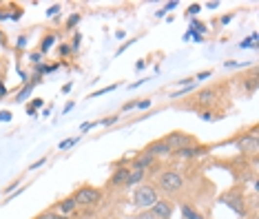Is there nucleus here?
I'll use <instances>...</instances> for the list:
<instances>
[{
	"label": "nucleus",
	"instance_id": "1",
	"mask_svg": "<svg viewBox=\"0 0 259 219\" xmlns=\"http://www.w3.org/2000/svg\"><path fill=\"white\" fill-rule=\"evenodd\" d=\"M153 186L158 193H164V195H168V197H178L184 193V177L179 171H173L171 168V171L159 173L158 181H155Z\"/></svg>",
	"mask_w": 259,
	"mask_h": 219
},
{
	"label": "nucleus",
	"instance_id": "2",
	"mask_svg": "<svg viewBox=\"0 0 259 219\" xmlns=\"http://www.w3.org/2000/svg\"><path fill=\"white\" fill-rule=\"evenodd\" d=\"M71 197L76 199L78 208H93V206H98L102 201L104 193L100 188H96V186H80Z\"/></svg>",
	"mask_w": 259,
	"mask_h": 219
},
{
	"label": "nucleus",
	"instance_id": "3",
	"mask_svg": "<svg viewBox=\"0 0 259 219\" xmlns=\"http://www.w3.org/2000/svg\"><path fill=\"white\" fill-rule=\"evenodd\" d=\"M237 151L244 155V158H253V164H257V153H259V138H257V126H253L250 133H241L235 139Z\"/></svg>",
	"mask_w": 259,
	"mask_h": 219
},
{
	"label": "nucleus",
	"instance_id": "4",
	"mask_svg": "<svg viewBox=\"0 0 259 219\" xmlns=\"http://www.w3.org/2000/svg\"><path fill=\"white\" fill-rule=\"evenodd\" d=\"M158 199H159V193L155 191L153 184H139V186H135V191H133V206H135V208H139V210L151 208V206H153Z\"/></svg>",
	"mask_w": 259,
	"mask_h": 219
},
{
	"label": "nucleus",
	"instance_id": "5",
	"mask_svg": "<svg viewBox=\"0 0 259 219\" xmlns=\"http://www.w3.org/2000/svg\"><path fill=\"white\" fill-rule=\"evenodd\" d=\"M162 139L168 144V148H171L173 153L182 151V148H188V146H195V144H197L195 135L184 133V131H173V133H168L166 138H162Z\"/></svg>",
	"mask_w": 259,
	"mask_h": 219
},
{
	"label": "nucleus",
	"instance_id": "6",
	"mask_svg": "<svg viewBox=\"0 0 259 219\" xmlns=\"http://www.w3.org/2000/svg\"><path fill=\"white\" fill-rule=\"evenodd\" d=\"M149 210L155 215V219H171L173 217V201L171 199H162V197H159V199L155 201Z\"/></svg>",
	"mask_w": 259,
	"mask_h": 219
},
{
	"label": "nucleus",
	"instance_id": "7",
	"mask_svg": "<svg viewBox=\"0 0 259 219\" xmlns=\"http://www.w3.org/2000/svg\"><path fill=\"white\" fill-rule=\"evenodd\" d=\"M195 100L191 102L193 109H204V106H211L215 102V89H201L199 93H195Z\"/></svg>",
	"mask_w": 259,
	"mask_h": 219
},
{
	"label": "nucleus",
	"instance_id": "8",
	"mask_svg": "<svg viewBox=\"0 0 259 219\" xmlns=\"http://www.w3.org/2000/svg\"><path fill=\"white\" fill-rule=\"evenodd\" d=\"M142 153H149V155H153V158H164V155H171V148H168V144L164 142V139H155V142L146 144V146L142 148Z\"/></svg>",
	"mask_w": 259,
	"mask_h": 219
},
{
	"label": "nucleus",
	"instance_id": "9",
	"mask_svg": "<svg viewBox=\"0 0 259 219\" xmlns=\"http://www.w3.org/2000/svg\"><path fill=\"white\" fill-rule=\"evenodd\" d=\"M208 151H211V146H201V144H195V146H188V148H182V151H175V153H171V155H175V158H182V159H193V158H197V155H206Z\"/></svg>",
	"mask_w": 259,
	"mask_h": 219
},
{
	"label": "nucleus",
	"instance_id": "10",
	"mask_svg": "<svg viewBox=\"0 0 259 219\" xmlns=\"http://www.w3.org/2000/svg\"><path fill=\"white\" fill-rule=\"evenodd\" d=\"M126 177H129V166H122V168H115L113 171V175L109 177V181H106V186L109 188H124V184H126Z\"/></svg>",
	"mask_w": 259,
	"mask_h": 219
},
{
	"label": "nucleus",
	"instance_id": "11",
	"mask_svg": "<svg viewBox=\"0 0 259 219\" xmlns=\"http://www.w3.org/2000/svg\"><path fill=\"white\" fill-rule=\"evenodd\" d=\"M158 166V158H153V155H149V153H139V155H135L133 164H131V168H142V171H146V168H155Z\"/></svg>",
	"mask_w": 259,
	"mask_h": 219
},
{
	"label": "nucleus",
	"instance_id": "12",
	"mask_svg": "<svg viewBox=\"0 0 259 219\" xmlns=\"http://www.w3.org/2000/svg\"><path fill=\"white\" fill-rule=\"evenodd\" d=\"M144 177H146V171H142V168H131L129 166V177H126L124 188H135V186L144 184Z\"/></svg>",
	"mask_w": 259,
	"mask_h": 219
},
{
	"label": "nucleus",
	"instance_id": "13",
	"mask_svg": "<svg viewBox=\"0 0 259 219\" xmlns=\"http://www.w3.org/2000/svg\"><path fill=\"white\" fill-rule=\"evenodd\" d=\"M56 210H60L64 217H69V215H73V213L78 210V204H76V199L69 195V197H62V199L58 201V204H56Z\"/></svg>",
	"mask_w": 259,
	"mask_h": 219
},
{
	"label": "nucleus",
	"instance_id": "14",
	"mask_svg": "<svg viewBox=\"0 0 259 219\" xmlns=\"http://www.w3.org/2000/svg\"><path fill=\"white\" fill-rule=\"evenodd\" d=\"M38 82H40V78H36V76H34V80H31V82H27V84L22 86V91H20V93H18V96L14 98V100L18 102V104H20V102H24V100H27L29 96H31V91H34V86L38 84Z\"/></svg>",
	"mask_w": 259,
	"mask_h": 219
},
{
	"label": "nucleus",
	"instance_id": "15",
	"mask_svg": "<svg viewBox=\"0 0 259 219\" xmlns=\"http://www.w3.org/2000/svg\"><path fill=\"white\" fill-rule=\"evenodd\" d=\"M179 208H182V217H184V219H206L193 204H182Z\"/></svg>",
	"mask_w": 259,
	"mask_h": 219
},
{
	"label": "nucleus",
	"instance_id": "16",
	"mask_svg": "<svg viewBox=\"0 0 259 219\" xmlns=\"http://www.w3.org/2000/svg\"><path fill=\"white\" fill-rule=\"evenodd\" d=\"M53 44H56V34H44V36H42V40H40L38 51L44 56V53H49V49H51Z\"/></svg>",
	"mask_w": 259,
	"mask_h": 219
},
{
	"label": "nucleus",
	"instance_id": "17",
	"mask_svg": "<svg viewBox=\"0 0 259 219\" xmlns=\"http://www.w3.org/2000/svg\"><path fill=\"white\" fill-rule=\"evenodd\" d=\"M244 89L248 91V93H255L257 91V69H250V78H246V82H244Z\"/></svg>",
	"mask_w": 259,
	"mask_h": 219
},
{
	"label": "nucleus",
	"instance_id": "18",
	"mask_svg": "<svg viewBox=\"0 0 259 219\" xmlns=\"http://www.w3.org/2000/svg\"><path fill=\"white\" fill-rule=\"evenodd\" d=\"M34 219H69V217H64V215H58L56 210H44V213L36 215Z\"/></svg>",
	"mask_w": 259,
	"mask_h": 219
},
{
	"label": "nucleus",
	"instance_id": "19",
	"mask_svg": "<svg viewBox=\"0 0 259 219\" xmlns=\"http://www.w3.org/2000/svg\"><path fill=\"white\" fill-rule=\"evenodd\" d=\"M204 31H208V27L204 22H199V20H193L191 22V34H195V36H199V34H204Z\"/></svg>",
	"mask_w": 259,
	"mask_h": 219
},
{
	"label": "nucleus",
	"instance_id": "20",
	"mask_svg": "<svg viewBox=\"0 0 259 219\" xmlns=\"http://www.w3.org/2000/svg\"><path fill=\"white\" fill-rule=\"evenodd\" d=\"M80 18H82L80 14H71V16H69V18H67V29H73V27H76V24L80 22Z\"/></svg>",
	"mask_w": 259,
	"mask_h": 219
},
{
	"label": "nucleus",
	"instance_id": "21",
	"mask_svg": "<svg viewBox=\"0 0 259 219\" xmlns=\"http://www.w3.org/2000/svg\"><path fill=\"white\" fill-rule=\"evenodd\" d=\"M120 119V113L118 115H111V118H104V119H100V122H96V124H102V126H111V124H115Z\"/></svg>",
	"mask_w": 259,
	"mask_h": 219
},
{
	"label": "nucleus",
	"instance_id": "22",
	"mask_svg": "<svg viewBox=\"0 0 259 219\" xmlns=\"http://www.w3.org/2000/svg\"><path fill=\"white\" fill-rule=\"evenodd\" d=\"M133 219H155V215L153 213H151V210L149 208H144V210H139V213L138 215H135V217Z\"/></svg>",
	"mask_w": 259,
	"mask_h": 219
},
{
	"label": "nucleus",
	"instance_id": "23",
	"mask_svg": "<svg viewBox=\"0 0 259 219\" xmlns=\"http://www.w3.org/2000/svg\"><path fill=\"white\" fill-rule=\"evenodd\" d=\"M29 60H31V64H40V60H42V53L40 51H34V53H29Z\"/></svg>",
	"mask_w": 259,
	"mask_h": 219
},
{
	"label": "nucleus",
	"instance_id": "24",
	"mask_svg": "<svg viewBox=\"0 0 259 219\" xmlns=\"http://www.w3.org/2000/svg\"><path fill=\"white\" fill-rule=\"evenodd\" d=\"M193 91V84H188V86H182V89L178 91V93H173L171 98H179V96H186V93H191Z\"/></svg>",
	"mask_w": 259,
	"mask_h": 219
},
{
	"label": "nucleus",
	"instance_id": "25",
	"mask_svg": "<svg viewBox=\"0 0 259 219\" xmlns=\"http://www.w3.org/2000/svg\"><path fill=\"white\" fill-rule=\"evenodd\" d=\"M76 142H78L76 138H71V139H62V142L58 144V148H71V146H73V144H76Z\"/></svg>",
	"mask_w": 259,
	"mask_h": 219
},
{
	"label": "nucleus",
	"instance_id": "26",
	"mask_svg": "<svg viewBox=\"0 0 259 219\" xmlns=\"http://www.w3.org/2000/svg\"><path fill=\"white\" fill-rule=\"evenodd\" d=\"M80 42H82V36L76 34L73 36V42H71V51H78V49H80Z\"/></svg>",
	"mask_w": 259,
	"mask_h": 219
},
{
	"label": "nucleus",
	"instance_id": "27",
	"mask_svg": "<svg viewBox=\"0 0 259 219\" xmlns=\"http://www.w3.org/2000/svg\"><path fill=\"white\" fill-rule=\"evenodd\" d=\"M135 106H138V100H131V102H126V104H124V106H122V109H120V113H126V111L135 109Z\"/></svg>",
	"mask_w": 259,
	"mask_h": 219
},
{
	"label": "nucleus",
	"instance_id": "28",
	"mask_svg": "<svg viewBox=\"0 0 259 219\" xmlns=\"http://www.w3.org/2000/svg\"><path fill=\"white\" fill-rule=\"evenodd\" d=\"M211 76H213V71L208 69V71H199L195 78H193V80H206V78H211Z\"/></svg>",
	"mask_w": 259,
	"mask_h": 219
},
{
	"label": "nucleus",
	"instance_id": "29",
	"mask_svg": "<svg viewBox=\"0 0 259 219\" xmlns=\"http://www.w3.org/2000/svg\"><path fill=\"white\" fill-rule=\"evenodd\" d=\"M69 53H71V44L69 42H64V44H60V56H69Z\"/></svg>",
	"mask_w": 259,
	"mask_h": 219
},
{
	"label": "nucleus",
	"instance_id": "30",
	"mask_svg": "<svg viewBox=\"0 0 259 219\" xmlns=\"http://www.w3.org/2000/svg\"><path fill=\"white\" fill-rule=\"evenodd\" d=\"M199 9H201V7H199V5H197V2H193V5H191V7H188V11H186V16H195V14H199Z\"/></svg>",
	"mask_w": 259,
	"mask_h": 219
},
{
	"label": "nucleus",
	"instance_id": "31",
	"mask_svg": "<svg viewBox=\"0 0 259 219\" xmlns=\"http://www.w3.org/2000/svg\"><path fill=\"white\" fill-rule=\"evenodd\" d=\"M44 162H47V158H40L38 162H34V164H31V166H29V171H36V168H40Z\"/></svg>",
	"mask_w": 259,
	"mask_h": 219
},
{
	"label": "nucleus",
	"instance_id": "32",
	"mask_svg": "<svg viewBox=\"0 0 259 219\" xmlns=\"http://www.w3.org/2000/svg\"><path fill=\"white\" fill-rule=\"evenodd\" d=\"M58 11H60V5H51V7L47 9V16H56Z\"/></svg>",
	"mask_w": 259,
	"mask_h": 219
},
{
	"label": "nucleus",
	"instance_id": "33",
	"mask_svg": "<svg viewBox=\"0 0 259 219\" xmlns=\"http://www.w3.org/2000/svg\"><path fill=\"white\" fill-rule=\"evenodd\" d=\"M0 47H9V40H7V36L0 31Z\"/></svg>",
	"mask_w": 259,
	"mask_h": 219
},
{
	"label": "nucleus",
	"instance_id": "34",
	"mask_svg": "<svg viewBox=\"0 0 259 219\" xmlns=\"http://www.w3.org/2000/svg\"><path fill=\"white\" fill-rule=\"evenodd\" d=\"M175 7H178V2H175V0H173V2H166V5H164V11H173Z\"/></svg>",
	"mask_w": 259,
	"mask_h": 219
},
{
	"label": "nucleus",
	"instance_id": "35",
	"mask_svg": "<svg viewBox=\"0 0 259 219\" xmlns=\"http://www.w3.org/2000/svg\"><path fill=\"white\" fill-rule=\"evenodd\" d=\"M151 106V100H142V102H138V109H149Z\"/></svg>",
	"mask_w": 259,
	"mask_h": 219
},
{
	"label": "nucleus",
	"instance_id": "36",
	"mask_svg": "<svg viewBox=\"0 0 259 219\" xmlns=\"http://www.w3.org/2000/svg\"><path fill=\"white\" fill-rule=\"evenodd\" d=\"M230 20H233V14H228V16H221V18H219V22H221V24H228Z\"/></svg>",
	"mask_w": 259,
	"mask_h": 219
},
{
	"label": "nucleus",
	"instance_id": "37",
	"mask_svg": "<svg viewBox=\"0 0 259 219\" xmlns=\"http://www.w3.org/2000/svg\"><path fill=\"white\" fill-rule=\"evenodd\" d=\"M9 118H11V115L7 113V111H2V113H0V122H9Z\"/></svg>",
	"mask_w": 259,
	"mask_h": 219
},
{
	"label": "nucleus",
	"instance_id": "38",
	"mask_svg": "<svg viewBox=\"0 0 259 219\" xmlns=\"http://www.w3.org/2000/svg\"><path fill=\"white\" fill-rule=\"evenodd\" d=\"M24 44H27V36H20V38H18V47H20V49H22V47H24Z\"/></svg>",
	"mask_w": 259,
	"mask_h": 219
},
{
	"label": "nucleus",
	"instance_id": "39",
	"mask_svg": "<svg viewBox=\"0 0 259 219\" xmlns=\"http://www.w3.org/2000/svg\"><path fill=\"white\" fill-rule=\"evenodd\" d=\"M31 106V109H40V106H42V100H34V104H29Z\"/></svg>",
	"mask_w": 259,
	"mask_h": 219
},
{
	"label": "nucleus",
	"instance_id": "40",
	"mask_svg": "<svg viewBox=\"0 0 259 219\" xmlns=\"http://www.w3.org/2000/svg\"><path fill=\"white\" fill-rule=\"evenodd\" d=\"M71 109H73V102H67V104H64V109H62V111H64V113H67V111H71Z\"/></svg>",
	"mask_w": 259,
	"mask_h": 219
},
{
	"label": "nucleus",
	"instance_id": "41",
	"mask_svg": "<svg viewBox=\"0 0 259 219\" xmlns=\"http://www.w3.org/2000/svg\"><path fill=\"white\" fill-rule=\"evenodd\" d=\"M0 64H2V60H0Z\"/></svg>",
	"mask_w": 259,
	"mask_h": 219
}]
</instances>
